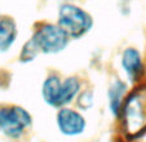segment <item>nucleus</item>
I'll return each mask as SVG.
<instances>
[{"mask_svg": "<svg viewBox=\"0 0 146 142\" xmlns=\"http://www.w3.org/2000/svg\"><path fill=\"white\" fill-rule=\"evenodd\" d=\"M119 127L125 139H137L146 134V87L131 89L119 117Z\"/></svg>", "mask_w": 146, "mask_h": 142, "instance_id": "nucleus-1", "label": "nucleus"}, {"mask_svg": "<svg viewBox=\"0 0 146 142\" xmlns=\"http://www.w3.org/2000/svg\"><path fill=\"white\" fill-rule=\"evenodd\" d=\"M40 56H57L69 48L71 39L57 22H39L30 38Z\"/></svg>", "mask_w": 146, "mask_h": 142, "instance_id": "nucleus-2", "label": "nucleus"}, {"mask_svg": "<svg viewBox=\"0 0 146 142\" xmlns=\"http://www.w3.org/2000/svg\"><path fill=\"white\" fill-rule=\"evenodd\" d=\"M34 125V116L25 106H0V133L13 142H19Z\"/></svg>", "mask_w": 146, "mask_h": 142, "instance_id": "nucleus-3", "label": "nucleus"}, {"mask_svg": "<svg viewBox=\"0 0 146 142\" xmlns=\"http://www.w3.org/2000/svg\"><path fill=\"white\" fill-rule=\"evenodd\" d=\"M71 40H80L88 35L94 26V19L84 8L72 3H64L58 7L57 21Z\"/></svg>", "mask_w": 146, "mask_h": 142, "instance_id": "nucleus-4", "label": "nucleus"}, {"mask_svg": "<svg viewBox=\"0 0 146 142\" xmlns=\"http://www.w3.org/2000/svg\"><path fill=\"white\" fill-rule=\"evenodd\" d=\"M119 68L121 78L127 80L132 88L145 84L146 58L140 48L135 45L123 48L119 54Z\"/></svg>", "mask_w": 146, "mask_h": 142, "instance_id": "nucleus-5", "label": "nucleus"}, {"mask_svg": "<svg viewBox=\"0 0 146 142\" xmlns=\"http://www.w3.org/2000/svg\"><path fill=\"white\" fill-rule=\"evenodd\" d=\"M54 123L58 133L67 138H76L87 132L88 120L76 106H65L56 110Z\"/></svg>", "mask_w": 146, "mask_h": 142, "instance_id": "nucleus-6", "label": "nucleus"}, {"mask_svg": "<svg viewBox=\"0 0 146 142\" xmlns=\"http://www.w3.org/2000/svg\"><path fill=\"white\" fill-rule=\"evenodd\" d=\"M131 89L132 87L129 85V83L121 76L113 78L109 83L106 89V104H108L109 114L115 121H118L120 117L121 110Z\"/></svg>", "mask_w": 146, "mask_h": 142, "instance_id": "nucleus-7", "label": "nucleus"}, {"mask_svg": "<svg viewBox=\"0 0 146 142\" xmlns=\"http://www.w3.org/2000/svg\"><path fill=\"white\" fill-rule=\"evenodd\" d=\"M64 76L56 71H50L45 75L40 85V97L41 101L44 102L50 109L58 110L60 107V92L61 84H62Z\"/></svg>", "mask_w": 146, "mask_h": 142, "instance_id": "nucleus-8", "label": "nucleus"}, {"mask_svg": "<svg viewBox=\"0 0 146 142\" xmlns=\"http://www.w3.org/2000/svg\"><path fill=\"white\" fill-rule=\"evenodd\" d=\"M83 89H84V83L80 76H78V75L64 76L62 84H61L60 107L58 109L65 106H74Z\"/></svg>", "mask_w": 146, "mask_h": 142, "instance_id": "nucleus-9", "label": "nucleus"}, {"mask_svg": "<svg viewBox=\"0 0 146 142\" xmlns=\"http://www.w3.org/2000/svg\"><path fill=\"white\" fill-rule=\"evenodd\" d=\"M18 39V27L13 18H0V53H5L13 48Z\"/></svg>", "mask_w": 146, "mask_h": 142, "instance_id": "nucleus-10", "label": "nucleus"}, {"mask_svg": "<svg viewBox=\"0 0 146 142\" xmlns=\"http://www.w3.org/2000/svg\"><path fill=\"white\" fill-rule=\"evenodd\" d=\"M40 56V53L38 52V49L35 48V45L33 44V41L30 39L25 41L19 49L18 53V62L22 65H29V63L36 61V58Z\"/></svg>", "mask_w": 146, "mask_h": 142, "instance_id": "nucleus-11", "label": "nucleus"}, {"mask_svg": "<svg viewBox=\"0 0 146 142\" xmlns=\"http://www.w3.org/2000/svg\"><path fill=\"white\" fill-rule=\"evenodd\" d=\"M74 106H76L83 112L91 110L94 106V90L91 88H84L79 94Z\"/></svg>", "mask_w": 146, "mask_h": 142, "instance_id": "nucleus-12", "label": "nucleus"}, {"mask_svg": "<svg viewBox=\"0 0 146 142\" xmlns=\"http://www.w3.org/2000/svg\"><path fill=\"white\" fill-rule=\"evenodd\" d=\"M125 142H143L141 138H137V139H125Z\"/></svg>", "mask_w": 146, "mask_h": 142, "instance_id": "nucleus-13", "label": "nucleus"}, {"mask_svg": "<svg viewBox=\"0 0 146 142\" xmlns=\"http://www.w3.org/2000/svg\"><path fill=\"white\" fill-rule=\"evenodd\" d=\"M145 87H146V80H145Z\"/></svg>", "mask_w": 146, "mask_h": 142, "instance_id": "nucleus-14", "label": "nucleus"}]
</instances>
